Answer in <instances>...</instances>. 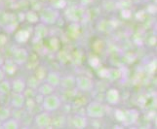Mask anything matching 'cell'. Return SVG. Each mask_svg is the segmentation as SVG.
<instances>
[{"mask_svg": "<svg viewBox=\"0 0 157 129\" xmlns=\"http://www.w3.org/2000/svg\"><path fill=\"white\" fill-rule=\"evenodd\" d=\"M105 99L108 104L116 105L118 102L120 101V94H119V91L115 88L108 89L105 93Z\"/></svg>", "mask_w": 157, "mask_h": 129, "instance_id": "7", "label": "cell"}, {"mask_svg": "<svg viewBox=\"0 0 157 129\" xmlns=\"http://www.w3.org/2000/svg\"><path fill=\"white\" fill-rule=\"evenodd\" d=\"M75 87L80 91L89 92L94 88V81L87 76H78L75 78Z\"/></svg>", "mask_w": 157, "mask_h": 129, "instance_id": "3", "label": "cell"}, {"mask_svg": "<svg viewBox=\"0 0 157 129\" xmlns=\"http://www.w3.org/2000/svg\"><path fill=\"white\" fill-rule=\"evenodd\" d=\"M72 122H73V126L76 128H85L87 126L88 122H87V119L83 116L80 115H76L74 116V117L72 119Z\"/></svg>", "mask_w": 157, "mask_h": 129, "instance_id": "13", "label": "cell"}, {"mask_svg": "<svg viewBox=\"0 0 157 129\" xmlns=\"http://www.w3.org/2000/svg\"><path fill=\"white\" fill-rule=\"evenodd\" d=\"M29 58V52L25 49L20 48V49L15 50L13 52V61L17 64V65H21L26 62Z\"/></svg>", "mask_w": 157, "mask_h": 129, "instance_id": "6", "label": "cell"}, {"mask_svg": "<svg viewBox=\"0 0 157 129\" xmlns=\"http://www.w3.org/2000/svg\"><path fill=\"white\" fill-rule=\"evenodd\" d=\"M26 19H28L29 20L30 19H32L30 20V23H37V21L39 20V18H38V16H37L34 12H32V11H30V12L26 15Z\"/></svg>", "mask_w": 157, "mask_h": 129, "instance_id": "20", "label": "cell"}, {"mask_svg": "<svg viewBox=\"0 0 157 129\" xmlns=\"http://www.w3.org/2000/svg\"><path fill=\"white\" fill-rule=\"evenodd\" d=\"M3 78H4V71L0 69V81H2Z\"/></svg>", "mask_w": 157, "mask_h": 129, "instance_id": "22", "label": "cell"}, {"mask_svg": "<svg viewBox=\"0 0 157 129\" xmlns=\"http://www.w3.org/2000/svg\"><path fill=\"white\" fill-rule=\"evenodd\" d=\"M11 89V84L6 81H0V93L7 94Z\"/></svg>", "mask_w": 157, "mask_h": 129, "instance_id": "18", "label": "cell"}, {"mask_svg": "<svg viewBox=\"0 0 157 129\" xmlns=\"http://www.w3.org/2000/svg\"><path fill=\"white\" fill-rule=\"evenodd\" d=\"M59 85L63 87L66 89H70L75 87V78L72 76H67L61 78V83H59Z\"/></svg>", "mask_w": 157, "mask_h": 129, "instance_id": "12", "label": "cell"}, {"mask_svg": "<svg viewBox=\"0 0 157 129\" xmlns=\"http://www.w3.org/2000/svg\"><path fill=\"white\" fill-rule=\"evenodd\" d=\"M51 122H52V120H51L50 113L46 112V111L40 113L38 115H36L34 117L35 125L39 128H46L48 126H50Z\"/></svg>", "mask_w": 157, "mask_h": 129, "instance_id": "5", "label": "cell"}, {"mask_svg": "<svg viewBox=\"0 0 157 129\" xmlns=\"http://www.w3.org/2000/svg\"><path fill=\"white\" fill-rule=\"evenodd\" d=\"M62 106V101L59 99L58 95L55 94H49L46 95L42 102V107L43 110L46 112H55L58 109H59V107Z\"/></svg>", "mask_w": 157, "mask_h": 129, "instance_id": "2", "label": "cell"}, {"mask_svg": "<svg viewBox=\"0 0 157 129\" xmlns=\"http://www.w3.org/2000/svg\"><path fill=\"white\" fill-rule=\"evenodd\" d=\"M92 1H93V0H80L81 4L84 5V6H85V5H89V4H91Z\"/></svg>", "mask_w": 157, "mask_h": 129, "instance_id": "21", "label": "cell"}, {"mask_svg": "<svg viewBox=\"0 0 157 129\" xmlns=\"http://www.w3.org/2000/svg\"><path fill=\"white\" fill-rule=\"evenodd\" d=\"M59 19V12L55 8H47L40 15V20L44 24H53Z\"/></svg>", "mask_w": 157, "mask_h": 129, "instance_id": "4", "label": "cell"}, {"mask_svg": "<svg viewBox=\"0 0 157 129\" xmlns=\"http://www.w3.org/2000/svg\"><path fill=\"white\" fill-rule=\"evenodd\" d=\"M61 76L57 73V72H50L49 74L46 76V83L51 84L52 87L56 88L58 85H59L61 83Z\"/></svg>", "mask_w": 157, "mask_h": 129, "instance_id": "10", "label": "cell"}, {"mask_svg": "<svg viewBox=\"0 0 157 129\" xmlns=\"http://www.w3.org/2000/svg\"><path fill=\"white\" fill-rule=\"evenodd\" d=\"M139 114L134 110H130L124 113V120L123 122H126L128 124H132V123H135L138 120Z\"/></svg>", "mask_w": 157, "mask_h": 129, "instance_id": "11", "label": "cell"}, {"mask_svg": "<svg viewBox=\"0 0 157 129\" xmlns=\"http://www.w3.org/2000/svg\"><path fill=\"white\" fill-rule=\"evenodd\" d=\"M11 105L15 109H21L25 105V95L23 93H15L11 99Z\"/></svg>", "mask_w": 157, "mask_h": 129, "instance_id": "9", "label": "cell"}, {"mask_svg": "<svg viewBox=\"0 0 157 129\" xmlns=\"http://www.w3.org/2000/svg\"><path fill=\"white\" fill-rule=\"evenodd\" d=\"M26 88V83L25 80L18 78L13 81V83L11 84V89L13 90L14 93H24V91Z\"/></svg>", "mask_w": 157, "mask_h": 129, "instance_id": "8", "label": "cell"}, {"mask_svg": "<svg viewBox=\"0 0 157 129\" xmlns=\"http://www.w3.org/2000/svg\"><path fill=\"white\" fill-rule=\"evenodd\" d=\"M16 41H18L20 43L21 42H25L26 40L29 39V33L25 30H20L17 34L15 36Z\"/></svg>", "mask_w": 157, "mask_h": 129, "instance_id": "17", "label": "cell"}, {"mask_svg": "<svg viewBox=\"0 0 157 129\" xmlns=\"http://www.w3.org/2000/svg\"><path fill=\"white\" fill-rule=\"evenodd\" d=\"M35 34L38 37H44L47 34V28H46V24L42 23L39 26H37L35 29Z\"/></svg>", "mask_w": 157, "mask_h": 129, "instance_id": "19", "label": "cell"}, {"mask_svg": "<svg viewBox=\"0 0 157 129\" xmlns=\"http://www.w3.org/2000/svg\"><path fill=\"white\" fill-rule=\"evenodd\" d=\"M86 114L92 119H101L106 114V109L104 104L100 102H91L86 107Z\"/></svg>", "mask_w": 157, "mask_h": 129, "instance_id": "1", "label": "cell"}, {"mask_svg": "<svg viewBox=\"0 0 157 129\" xmlns=\"http://www.w3.org/2000/svg\"><path fill=\"white\" fill-rule=\"evenodd\" d=\"M3 128H9V129H17L20 127V122L15 119H8L4 120L2 123Z\"/></svg>", "mask_w": 157, "mask_h": 129, "instance_id": "16", "label": "cell"}, {"mask_svg": "<svg viewBox=\"0 0 157 129\" xmlns=\"http://www.w3.org/2000/svg\"><path fill=\"white\" fill-rule=\"evenodd\" d=\"M38 91L39 93L43 96H46V95H49V94H52L53 91H54V87H52L51 84H49L48 83H45L41 84L39 88H38Z\"/></svg>", "mask_w": 157, "mask_h": 129, "instance_id": "14", "label": "cell"}, {"mask_svg": "<svg viewBox=\"0 0 157 129\" xmlns=\"http://www.w3.org/2000/svg\"><path fill=\"white\" fill-rule=\"evenodd\" d=\"M3 69L5 73H7L9 75H13L16 70H17V64H16L13 60H8L5 62V65L3 66Z\"/></svg>", "mask_w": 157, "mask_h": 129, "instance_id": "15", "label": "cell"}]
</instances>
